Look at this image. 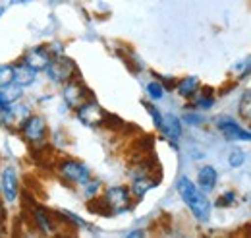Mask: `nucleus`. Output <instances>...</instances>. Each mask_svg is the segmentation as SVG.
<instances>
[{
    "mask_svg": "<svg viewBox=\"0 0 251 238\" xmlns=\"http://www.w3.org/2000/svg\"><path fill=\"white\" fill-rule=\"evenodd\" d=\"M24 142L33 149L43 148L49 142V124L39 115H31L18 126Z\"/></svg>",
    "mask_w": 251,
    "mask_h": 238,
    "instance_id": "3",
    "label": "nucleus"
},
{
    "mask_svg": "<svg viewBox=\"0 0 251 238\" xmlns=\"http://www.w3.org/2000/svg\"><path fill=\"white\" fill-rule=\"evenodd\" d=\"M45 72H47L49 82H52V84H56V86H64L66 82L77 78V66L74 64V60L64 57V55L54 57Z\"/></svg>",
    "mask_w": 251,
    "mask_h": 238,
    "instance_id": "5",
    "label": "nucleus"
},
{
    "mask_svg": "<svg viewBox=\"0 0 251 238\" xmlns=\"http://www.w3.org/2000/svg\"><path fill=\"white\" fill-rule=\"evenodd\" d=\"M0 12H2V10H0Z\"/></svg>",
    "mask_w": 251,
    "mask_h": 238,
    "instance_id": "31",
    "label": "nucleus"
},
{
    "mask_svg": "<svg viewBox=\"0 0 251 238\" xmlns=\"http://www.w3.org/2000/svg\"><path fill=\"white\" fill-rule=\"evenodd\" d=\"M37 74L39 72H35L33 68H29L24 62L14 64V84L20 86V88H29V86H33L35 80H37Z\"/></svg>",
    "mask_w": 251,
    "mask_h": 238,
    "instance_id": "16",
    "label": "nucleus"
},
{
    "mask_svg": "<svg viewBox=\"0 0 251 238\" xmlns=\"http://www.w3.org/2000/svg\"><path fill=\"white\" fill-rule=\"evenodd\" d=\"M31 107L27 105V103H22V99L20 101H16L6 113H2L0 115V122L4 124V126H20L24 120L27 119V117H31Z\"/></svg>",
    "mask_w": 251,
    "mask_h": 238,
    "instance_id": "11",
    "label": "nucleus"
},
{
    "mask_svg": "<svg viewBox=\"0 0 251 238\" xmlns=\"http://www.w3.org/2000/svg\"><path fill=\"white\" fill-rule=\"evenodd\" d=\"M244 163H246V153H244V151L234 149V151L228 155V165H230L232 169H238V167H242Z\"/></svg>",
    "mask_w": 251,
    "mask_h": 238,
    "instance_id": "22",
    "label": "nucleus"
},
{
    "mask_svg": "<svg viewBox=\"0 0 251 238\" xmlns=\"http://www.w3.org/2000/svg\"><path fill=\"white\" fill-rule=\"evenodd\" d=\"M0 200H2V190H0Z\"/></svg>",
    "mask_w": 251,
    "mask_h": 238,
    "instance_id": "29",
    "label": "nucleus"
},
{
    "mask_svg": "<svg viewBox=\"0 0 251 238\" xmlns=\"http://www.w3.org/2000/svg\"><path fill=\"white\" fill-rule=\"evenodd\" d=\"M217 182H219V173L215 167L211 165H203L199 171H197V186L203 190V192H213L217 188Z\"/></svg>",
    "mask_w": 251,
    "mask_h": 238,
    "instance_id": "15",
    "label": "nucleus"
},
{
    "mask_svg": "<svg viewBox=\"0 0 251 238\" xmlns=\"http://www.w3.org/2000/svg\"><path fill=\"white\" fill-rule=\"evenodd\" d=\"M14 84V64H0V88Z\"/></svg>",
    "mask_w": 251,
    "mask_h": 238,
    "instance_id": "20",
    "label": "nucleus"
},
{
    "mask_svg": "<svg viewBox=\"0 0 251 238\" xmlns=\"http://www.w3.org/2000/svg\"><path fill=\"white\" fill-rule=\"evenodd\" d=\"M162 132V136L170 142H178L182 138V120L178 119L176 115L168 113V115H162V124L158 128Z\"/></svg>",
    "mask_w": 251,
    "mask_h": 238,
    "instance_id": "14",
    "label": "nucleus"
},
{
    "mask_svg": "<svg viewBox=\"0 0 251 238\" xmlns=\"http://www.w3.org/2000/svg\"><path fill=\"white\" fill-rule=\"evenodd\" d=\"M232 72L238 76V78H242V76H248L251 72V57H248V59L240 60L234 68H232Z\"/></svg>",
    "mask_w": 251,
    "mask_h": 238,
    "instance_id": "23",
    "label": "nucleus"
},
{
    "mask_svg": "<svg viewBox=\"0 0 251 238\" xmlns=\"http://www.w3.org/2000/svg\"><path fill=\"white\" fill-rule=\"evenodd\" d=\"M145 109H147V113L151 115V119L155 122V126L160 128V124H162V113L158 111L155 105H151V103H145Z\"/></svg>",
    "mask_w": 251,
    "mask_h": 238,
    "instance_id": "24",
    "label": "nucleus"
},
{
    "mask_svg": "<svg viewBox=\"0 0 251 238\" xmlns=\"http://www.w3.org/2000/svg\"><path fill=\"white\" fill-rule=\"evenodd\" d=\"M236 204V194L234 192H226L220 196V200H217V206L219 208H228V206H234Z\"/></svg>",
    "mask_w": 251,
    "mask_h": 238,
    "instance_id": "25",
    "label": "nucleus"
},
{
    "mask_svg": "<svg viewBox=\"0 0 251 238\" xmlns=\"http://www.w3.org/2000/svg\"><path fill=\"white\" fill-rule=\"evenodd\" d=\"M75 119L79 120L83 126H89V128H97V126H102L106 124L108 119V113L97 103L93 99H87L83 105H79L75 109Z\"/></svg>",
    "mask_w": 251,
    "mask_h": 238,
    "instance_id": "7",
    "label": "nucleus"
},
{
    "mask_svg": "<svg viewBox=\"0 0 251 238\" xmlns=\"http://www.w3.org/2000/svg\"><path fill=\"white\" fill-rule=\"evenodd\" d=\"M52 59H54V55H52L49 45H37V47H31L29 51L24 53L22 62L33 68L35 72H45L49 68V64L52 62Z\"/></svg>",
    "mask_w": 251,
    "mask_h": 238,
    "instance_id": "9",
    "label": "nucleus"
},
{
    "mask_svg": "<svg viewBox=\"0 0 251 238\" xmlns=\"http://www.w3.org/2000/svg\"><path fill=\"white\" fill-rule=\"evenodd\" d=\"M4 221H6V213H4V202H0V229L4 227Z\"/></svg>",
    "mask_w": 251,
    "mask_h": 238,
    "instance_id": "27",
    "label": "nucleus"
},
{
    "mask_svg": "<svg viewBox=\"0 0 251 238\" xmlns=\"http://www.w3.org/2000/svg\"><path fill=\"white\" fill-rule=\"evenodd\" d=\"M133 194L127 186H110L104 190V194L99 198L89 200L93 206H97V211H100V215H120L129 211L133 206Z\"/></svg>",
    "mask_w": 251,
    "mask_h": 238,
    "instance_id": "2",
    "label": "nucleus"
},
{
    "mask_svg": "<svg viewBox=\"0 0 251 238\" xmlns=\"http://www.w3.org/2000/svg\"><path fill=\"white\" fill-rule=\"evenodd\" d=\"M0 190H2V202L6 206H14L20 200V175L16 167L6 165L0 171Z\"/></svg>",
    "mask_w": 251,
    "mask_h": 238,
    "instance_id": "6",
    "label": "nucleus"
},
{
    "mask_svg": "<svg viewBox=\"0 0 251 238\" xmlns=\"http://www.w3.org/2000/svg\"><path fill=\"white\" fill-rule=\"evenodd\" d=\"M81 192H83L85 200H93V198H97V196H99V192H100V180L91 178L87 184H83V186H81Z\"/></svg>",
    "mask_w": 251,
    "mask_h": 238,
    "instance_id": "21",
    "label": "nucleus"
},
{
    "mask_svg": "<svg viewBox=\"0 0 251 238\" xmlns=\"http://www.w3.org/2000/svg\"><path fill=\"white\" fill-rule=\"evenodd\" d=\"M199 89H201V82L197 76H186V78L178 80V84H176V93L182 99H193Z\"/></svg>",
    "mask_w": 251,
    "mask_h": 238,
    "instance_id": "17",
    "label": "nucleus"
},
{
    "mask_svg": "<svg viewBox=\"0 0 251 238\" xmlns=\"http://www.w3.org/2000/svg\"><path fill=\"white\" fill-rule=\"evenodd\" d=\"M62 97H64V103L70 109L75 111L79 105H83L87 99H91V93H89L87 86L79 78H74V80L66 82L62 86Z\"/></svg>",
    "mask_w": 251,
    "mask_h": 238,
    "instance_id": "8",
    "label": "nucleus"
},
{
    "mask_svg": "<svg viewBox=\"0 0 251 238\" xmlns=\"http://www.w3.org/2000/svg\"><path fill=\"white\" fill-rule=\"evenodd\" d=\"M29 215H31L35 229H39V233H43V235H52L54 233V221H52L50 211L43 209L41 206H35Z\"/></svg>",
    "mask_w": 251,
    "mask_h": 238,
    "instance_id": "13",
    "label": "nucleus"
},
{
    "mask_svg": "<svg viewBox=\"0 0 251 238\" xmlns=\"http://www.w3.org/2000/svg\"><path fill=\"white\" fill-rule=\"evenodd\" d=\"M184 120H188L189 124H201V122H203V119H201L199 115H195V113H188V115L184 117Z\"/></svg>",
    "mask_w": 251,
    "mask_h": 238,
    "instance_id": "26",
    "label": "nucleus"
},
{
    "mask_svg": "<svg viewBox=\"0 0 251 238\" xmlns=\"http://www.w3.org/2000/svg\"><path fill=\"white\" fill-rule=\"evenodd\" d=\"M145 89H147V95H149V99H151V101H160V99L164 97V93H166V88L162 86V82H160V80L149 82V84L145 86Z\"/></svg>",
    "mask_w": 251,
    "mask_h": 238,
    "instance_id": "19",
    "label": "nucleus"
},
{
    "mask_svg": "<svg viewBox=\"0 0 251 238\" xmlns=\"http://www.w3.org/2000/svg\"><path fill=\"white\" fill-rule=\"evenodd\" d=\"M157 186V178L151 177V173H141V175H133L131 177V184L129 190L133 194L135 200H141L149 190H153Z\"/></svg>",
    "mask_w": 251,
    "mask_h": 238,
    "instance_id": "12",
    "label": "nucleus"
},
{
    "mask_svg": "<svg viewBox=\"0 0 251 238\" xmlns=\"http://www.w3.org/2000/svg\"><path fill=\"white\" fill-rule=\"evenodd\" d=\"M143 233L141 231H131V233H127V237H141Z\"/></svg>",
    "mask_w": 251,
    "mask_h": 238,
    "instance_id": "28",
    "label": "nucleus"
},
{
    "mask_svg": "<svg viewBox=\"0 0 251 238\" xmlns=\"http://www.w3.org/2000/svg\"><path fill=\"white\" fill-rule=\"evenodd\" d=\"M217 128L226 140L232 142H251V130L242 128L238 122L230 117H219L217 119Z\"/></svg>",
    "mask_w": 251,
    "mask_h": 238,
    "instance_id": "10",
    "label": "nucleus"
},
{
    "mask_svg": "<svg viewBox=\"0 0 251 238\" xmlns=\"http://www.w3.org/2000/svg\"><path fill=\"white\" fill-rule=\"evenodd\" d=\"M176 190L197 221L205 223L211 217V202L207 198V192H203L195 182H191L188 177H180L176 182Z\"/></svg>",
    "mask_w": 251,
    "mask_h": 238,
    "instance_id": "1",
    "label": "nucleus"
},
{
    "mask_svg": "<svg viewBox=\"0 0 251 238\" xmlns=\"http://www.w3.org/2000/svg\"><path fill=\"white\" fill-rule=\"evenodd\" d=\"M56 175H58L66 184L81 188L83 184H87V182L91 180V169H89L85 163L77 161V159L66 157V159H60V161L56 163Z\"/></svg>",
    "mask_w": 251,
    "mask_h": 238,
    "instance_id": "4",
    "label": "nucleus"
},
{
    "mask_svg": "<svg viewBox=\"0 0 251 238\" xmlns=\"http://www.w3.org/2000/svg\"><path fill=\"white\" fill-rule=\"evenodd\" d=\"M193 105H195V109H201V111L211 109L215 105V97H213L211 88H201L197 91V95L193 97Z\"/></svg>",
    "mask_w": 251,
    "mask_h": 238,
    "instance_id": "18",
    "label": "nucleus"
},
{
    "mask_svg": "<svg viewBox=\"0 0 251 238\" xmlns=\"http://www.w3.org/2000/svg\"><path fill=\"white\" fill-rule=\"evenodd\" d=\"M22 2H29V0H22Z\"/></svg>",
    "mask_w": 251,
    "mask_h": 238,
    "instance_id": "30",
    "label": "nucleus"
}]
</instances>
